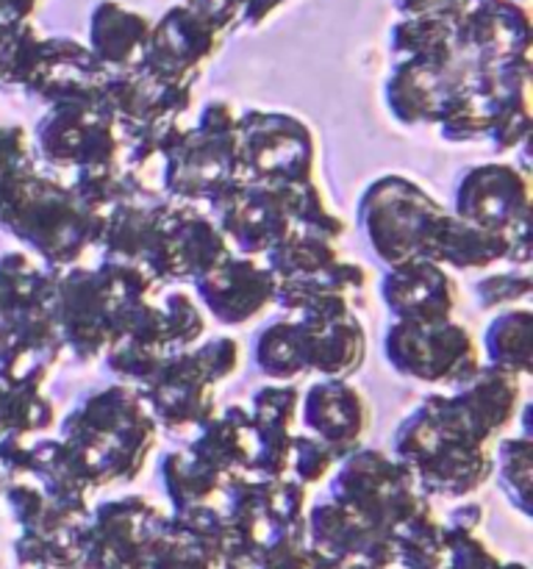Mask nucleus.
I'll return each mask as SVG.
<instances>
[{
  "instance_id": "72a5a7b5",
  "label": "nucleus",
  "mask_w": 533,
  "mask_h": 569,
  "mask_svg": "<svg viewBox=\"0 0 533 569\" xmlns=\"http://www.w3.org/2000/svg\"><path fill=\"white\" fill-rule=\"evenodd\" d=\"M531 459L533 445L527 433L500 439L497 453H494V472L500 478V487L522 517H531Z\"/></svg>"
},
{
  "instance_id": "4c0bfd02",
  "label": "nucleus",
  "mask_w": 533,
  "mask_h": 569,
  "mask_svg": "<svg viewBox=\"0 0 533 569\" xmlns=\"http://www.w3.org/2000/svg\"><path fill=\"white\" fill-rule=\"evenodd\" d=\"M475 298L483 311H503L511 309V306H527V300H531V276L525 272V267H520V270L481 278L475 283Z\"/></svg>"
},
{
  "instance_id": "412c9836",
  "label": "nucleus",
  "mask_w": 533,
  "mask_h": 569,
  "mask_svg": "<svg viewBox=\"0 0 533 569\" xmlns=\"http://www.w3.org/2000/svg\"><path fill=\"white\" fill-rule=\"evenodd\" d=\"M381 300L394 320L442 322L459 309V283L447 267L422 259L405 261L383 270Z\"/></svg>"
},
{
  "instance_id": "f257e3e1",
  "label": "nucleus",
  "mask_w": 533,
  "mask_h": 569,
  "mask_svg": "<svg viewBox=\"0 0 533 569\" xmlns=\"http://www.w3.org/2000/svg\"><path fill=\"white\" fill-rule=\"evenodd\" d=\"M155 445L159 422L131 383L92 392L61 422L64 456L92 492L137 481Z\"/></svg>"
},
{
  "instance_id": "a18cd8bd",
  "label": "nucleus",
  "mask_w": 533,
  "mask_h": 569,
  "mask_svg": "<svg viewBox=\"0 0 533 569\" xmlns=\"http://www.w3.org/2000/svg\"><path fill=\"white\" fill-rule=\"evenodd\" d=\"M78 569H83V567H78Z\"/></svg>"
},
{
  "instance_id": "7ed1b4c3",
  "label": "nucleus",
  "mask_w": 533,
  "mask_h": 569,
  "mask_svg": "<svg viewBox=\"0 0 533 569\" xmlns=\"http://www.w3.org/2000/svg\"><path fill=\"white\" fill-rule=\"evenodd\" d=\"M394 459L416 478L425 498L464 500L494 476L489 445L477 442L450 395L433 392L394 431Z\"/></svg>"
},
{
  "instance_id": "2eb2a0df",
  "label": "nucleus",
  "mask_w": 533,
  "mask_h": 569,
  "mask_svg": "<svg viewBox=\"0 0 533 569\" xmlns=\"http://www.w3.org/2000/svg\"><path fill=\"white\" fill-rule=\"evenodd\" d=\"M120 298L111 292L103 272L94 267L76 264L59 276L56 287V322H59L61 342L78 361L103 359L114 337V311L120 309Z\"/></svg>"
},
{
  "instance_id": "f8f14e48",
  "label": "nucleus",
  "mask_w": 533,
  "mask_h": 569,
  "mask_svg": "<svg viewBox=\"0 0 533 569\" xmlns=\"http://www.w3.org/2000/svg\"><path fill=\"white\" fill-rule=\"evenodd\" d=\"M231 253V242L214 217L200 214L192 203L161 200L159 226L144 256V267L159 287L194 281Z\"/></svg>"
},
{
  "instance_id": "a878e982",
  "label": "nucleus",
  "mask_w": 533,
  "mask_h": 569,
  "mask_svg": "<svg viewBox=\"0 0 533 569\" xmlns=\"http://www.w3.org/2000/svg\"><path fill=\"white\" fill-rule=\"evenodd\" d=\"M187 450L228 478L253 476L255 431L250 411L242 406H228L222 415H214L194 431Z\"/></svg>"
},
{
  "instance_id": "cd10ccee",
  "label": "nucleus",
  "mask_w": 533,
  "mask_h": 569,
  "mask_svg": "<svg viewBox=\"0 0 533 569\" xmlns=\"http://www.w3.org/2000/svg\"><path fill=\"white\" fill-rule=\"evenodd\" d=\"M159 472L161 481H164L167 498H170L175 511L214 503V500L222 498L228 483L233 481V478L222 476L214 467L200 461L194 453H189L187 448L167 453L164 459H161Z\"/></svg>"
},
{
  "instance_id": "9d476101",
  "label": "nucleus",
  "mask_w": 533,
  "mask_h": 569,
  "mask_svg": "<svg viewBox=\"0 0 533 569\" xmlns=\"http://www.w3.org/2000/svg\"><path fill=\"white\" fill-rule=\"evenodd\" d=\"M37 150L50 170H109L122 164L125 133L100 103H53L37 122Z\"/></svg>"
},
{
  "instance_id": "37998d69",
  "label": "nucleus",
  "mask_w": 533,
  "mask_h": 569,
  "mask_svg": "<svg viewBox=\"0 0 533 569\" xmlns=\"http://www.w3.org/2000/svg\"><path fill=\"white\" fill-rule=\"evenodd\" d=\"M225 569H253V565H250V561H244V559H233V561H228Z\"/></svg>"
},
{
  "instance_id": "ea45409f",
  "label": "nucleus",
  "mask_w": 533,
  "mask_h": 569,
  "mask_svg": "<svg viewBox=\"0 0 533 569\" xmlns=\"http://www.w3.org/2000/svg\"><path fill=\"white\" fill-rule=\"evenodd\" d=\"M28 170H33L28 133L20 126H0V183Z\"/></svg>"
},
{
  "instance_id": "c03bdc74",
  "label": "nucleus",
  "mask_w": 533,
  "mask_h": 569,
  "mask_svg": "<svg viewBox=\"0 0 533 569\" xmlns=\"http://www.w3.org/2000/svg\"><path fill=\"white\" fill-rule=\"evenodd\" d=\"M281 3H286V0H281Z\"/></svg>"
},
{
  "instance_id": "a211bd4d",
  "label": "nucleus",
  "mask_w": 533,
  "mask_h": 569,
  "mask_svg": "<svg viewBox=\"0 0 533 569\" xmlns=\"http://www.w3.org/2000/svg\"><path fill=\"white\" fill-rule=\"evenodd\" d=\"M192 283L200 306L225 328L248 326L275 306L278 278L261 256L231 253Z\"/></svg>"
},
{
  "instance_id": "aec40b11",
  "label": "nucleus",
  "mask_w": 533,
  "mask_h": 569,
  "mask_svg": "<svg viewBox=\"0 0 533 569\" xmlns=\"http://www.w3.org/2000/svg\"><path fill=\"white\" fill-rule=\"evenodd\" d=\"M300 420L311 437L328 442L344 459L364 442L372 409L350 378H320L300 395Z\"/></svg>"
},
{
  "instance_id": "20e7f679",
  "label": "nucleus",
  "mask_w": 533,
  "mask_h": 569,
  "mask_svg": "<svg viewBox=\"0 0 533 569\" xmlns=\"http://www.w3.org/2000/svg\"><path fill=\"white\" fill-rule=\"evenodd\" d=\"M450 211L409 176L389 172L361 192L359 231L383 267L436 259ZM436 264V261H433Z\"/></svg>"
},
{
  "instance_id": "7c9ffc66",
  "label": "nucleus",
  "mask_w": 533,
  "mask_h": 569,
  "mask_svg": "<svg viewBox=\"0 0 533 569\" xmlns=\"http://www.w3.org/2000/svg\"><path fill=\"white\" fill-rule=\"evenodd\" d=\"M253 361L272 383H292L305 376L294 315L275 317L253 339Z\"/></svg>"
},
{
  "instance_id": "39448f33",
  "label": "nucleus",
  "mask_w": 533,
  "mask_h": 569,
  "mask_svg": "<svg viewBox=\"0 0 533 569\" xmlns=\"http://www.w3.org/2000/svg\"><path fill=\"white\" fill-rule=\"evenodd\" d=\"M239 106L209 100L198 120L161 153V194L181 203L209 200L233 178L239 148Z\"/></svg>"
},
{
  "instance_id": "b1692460",
  "label": "nucleus",
  "mask_w": 533,
  "mask_h": 569,
  "mask_svg": "<svg viewBox=\"0 0 533 569\" xmlns=\"http://www.w3.org/2000/svg\"><path fill=\"white\" fill-rule=\"evenodd\" d=\"M470 78L450 76V72L436 70L428 61L411 59V56L409 59H394L392 72L386 78V89H383L389 114L409 128L436 126L442 100Z\"/></svg>"
},
{
  "instance_id": "79ce46f5",
  "label": "nucleus",
  "mask_w": 533,
  "mask_h": 569,
  "mask_svg": "<svg viewBox=\"0 0 533 569\" xmlns=\"http://www.w3.org/2000/svg\"><path fill=\"white\" fill-rule=\"evenodd\" d=\"M42 0H0V22H28Z\"/></svg>"
},
{
  "instance_id": "2f4dec72",
  "label": "nucleus",
  "mask_w": 533,
  "mask_h": 569,
  "mask_svg": "<svg viewBox=\"0 0 533 569\" xmlns=\"http://www.w3.org/2000/svg\"><path fill=\"white\" fill-rule=\"evenodd\" d=\"M148 569H225V559L167 517Z\"/></svg>"
},
{
  "instance_id": "c756f323",
  "label": "nucleus",
  "mask_w": 533,
  "mask_h": 569,
  "mask_svg": "<svg viewBox=\"0 0 533 569\" xmlns=\"http://www.w3.org/2000/svg\"><path fill=\"white\" fill-rule=\"evenodd\" d=\"M486 365L503 367L520 378L531 376L533 356V311L531 306H511L494 315L483 331Z\"/></svg>"
},
{
  "instance_id": "473e14b6",
  "label": "nucleus",
  "mask_w": 533,
  "mask_h": 569,
  "mask_svg": "<svg viewBox=\"0 0 533 569\" xmlns=\"http://www.w3.org/2000/svg\"><path fill=\"white\" fill-rule=\"evenodd\" d=\"M270 270L275 272L278 281H292V278L311 276L322 267L339 261L336 242L331 239L311 237V233H294L292 239L281 242L264 256Z\"/></svg>"
},
{
  "instance_id": "0eeeda50",
  "label": "nucleus",
  "mask_w": 533,
  "mask_h": 569,
  "mask_svg": "<svg viewBox=\"0 0 533 569\" xmlns=\"http://www.w3.org/2000/svg\"><path fill=\"white\" fill-rule=\"evenodd\" d=\"M222 511L239 542V556L253 565L266 548L286 539H305L309 487L294 478L239 476L222 492Z\"/></svg>"
},
{
  "instance_id": "f704fd0d",
  "label": "nucleus",
  "mask_w": 533,
  "mask_h": 569,
  "mask_svg": "<svg viewBox=\"0 0 533 569\" xmlns=\"http://www.w3.org/2000/svg\"><path fill=\"white\" fill-rule=\"evenodd\" d=\"M531 87H520L514 92L503 94L494 106L492 122H489L486 142L494 153H509L527 142L531 133Z\"/></svg>"
},
{
  "instance_id": "9b49d317",
  "label": "nucleus",
  "mask_w": 533,
  "mask_h": 569,
  "mask_svg": "<svg viewBox=\"0 0 533 569\" xmlns=\"http://www.w3.org/2000/svg\"><path fill=\"white\" fill-rule=\"evenodd\" d=\"M453 214L500 233L514 244L527 267L531 261V183L514 164H472L455 181Z\"/></svg>"
},
{
  "instance_id": "393cba45",
  "label": "nucleus",
  "mask_w": 533,
  "mask_h": 569,
  "mask_svg": "<svg viewBox=\"0 0 533 569\" xmlns=\"http://www.w3.org/2000/svg\"><path fill=\"white\" fill-rule=\"evenodd\" d=\"M153 20L120 0H100L89 14V50L111 72L142 64Z\"/></svg>"
},
{
  "instance_id": "58836bf2",
  "label": "nucleus",
  "mask_w": 533,
  "mask_h": 569,
  "mask_svg": "<svg viewBox=\"0 0 533 569\" xmlns=\"http://www.w3.org/2000/svg\"><path fill=\"white\" fill-rule=\"evenodd\" d=\"M253 569H339L336 561L322 556L309 545V539H286L266 548L259 559L253 561Z\"/></svg>"
},
{
  "instance_id": "4be33fe9",
  "label": "nucleus",
  "mask_w": 533,
  "mask_h": 569,
  "mask_svg": "<svg viewBox=\"0 0 533 569\" xmlns=\"http://www.w3.org/2000/svg\"><path fill=\"white\" fill-rule=\"evenodd\" d=\"M450 400L472 437L483 445H492L516 420V409L522 400L520 376L503 370V367L483 365L470 381L453 389Z\"/></svg>"
},
{
  "instance_id": "423d86ee",
  "label": "nucleus",
  "mask_w": 533,
  "mask_h": 569,
  "mask_svg": "<svg viewBox=\"0 0 533 569\" xmlns=\"http://www.w3.org/2000/svg\"><path fill=\"white\" fill-rule=\"evenodd\" d=\"M331 476V498L392 539L405 522L431 511V498H425L409 467L381 450L355 448Z\"/></svg>"
},
{
  "instance_id": "f03ea898",
  "label": "nucleus",
  "mask_w": 533,
  "mask_h": 569,
  "mask_svg": "<svg viewBox=\"0 0 533 569\" xmlns=\"http://www.w3.org/2000/svg\"><path fill=\"white\" fill-rule=\"evenodd\" d=\"M105 214L89 206L70 183L42 176L37 167L0 183V226L44 261L70 270L100 244Z\"/></svg>"
},
{
  "instance_id": "1a4fd4ad",
  "label": "nucleus",
  "mask_w": 533,
  "mask_h": 569,
  "mask_svg": "<svg viewBox=\"0 0 533 569\" xmlns=\"http://www.w3.org/2000/svg\"><path fill=\"white\" fill-rule=\"evenodd\" d=\"M383 356L398 376L444 389L461 387L483 367L475 337L453 317L442 322L394 320L383 333Z\"/></svg>"
},
{
  "instance_id": "ddd939ff",
  "label": "nucleus",
  "mask_w": 533,
  "mask_h": 569,
  "mask_svg": "<svg viewBox=\"0 0 533 569\" xmlns=\"http://www.w3.org/2000/svg\"><path fill=\"white\" fill-rule=\"evenodd\" d=\"M167 515L148 498H120L89 511L81 526L83 569H148Z\"/></svg>"
},
{
  "instance_id": "c85d7f7f",
  "label": "nucleus",
  "mask_w": 533,
  "mask_h": 569,
  "mask_svg": "<svg viewBox=\"0 0 533 569\" xmlns=\"http://www.w3.org/2000/svg\"><path fill=\"white\" fill-rule=\"evenodd\" d=\"M161 198L153 203H120L105 214L100 248L111 261H133L144 264L155 226H159Z\"/></svg>"
},
{
  "instance_id": "4468645a",
  "label": "nucleus",
  "mask_w": 533,
  "mask_h": 569,
  "mask_svg": "<svg viewBox=\"0 0 533 569\" xmlns=\"http://www.w3.org/2000/svg\"><path fill=\"white\" fill-rule=\"evenodd\" d=\"M228 33L200 11L178 3L153 22L148 50L139 70L164 87H194L205 67L220 53Z\"/></svg>"
},
{
  "instance_id": "a19ab883",
  "label": "nucleus",
  "mask_w": 533,
  "mask_h": 569,
  "mask_svg": "<svg viewBox=\"0 0 533 569\" xmlns=\"http://www.w3.org/2000/svg\"><path fill=\"white\" fill-rule=\"evenodd\" d=\"M477 0H394V9L403 17L411 14H459ZM525 3V0H522Z\"/></svg>"
},
{
  "instance_id": "bb28decb",
  "label": "nucleus",
  "mask_w": 533,
  "mask_h": 569,
  "mask_svg": "<svg viewBox=\"0 0 533 569\" xmlns=\"http://www.w3.org/2000/svg\"><path fill=\"white\" fill-rule=\"evenodd\" d=\"M433 261L442 267H453V270L464 272L489 270V267L500 264V261L525 267L509 239L500 237V233L494 231H486V228L481 226H472V222L455 217L453 211H450L447 226H444L442 239H439L436 259Z\"/></svg>"
},
{
  "instance_id": "5701e85b",
  "label": "nucleus",
  "mask_w": 533,
  "mask_h": 569,
  "mask_svg": "<svg viewBox=\"0 0 533 569\" xmlns=\"http://www.w3.org/2000/svg\"><path fill=\"white\" fill-rule=\"evenodd\" d=\"M250 420L255 431L253 476L286 478L292 461L294 426L300 415V392L292 383L261 387L250 400Z\"/></svg>"
},
{
  "instance_id": "6e6552de",
  "label": "nucleus",
  "mask_w": 533,
  "mask_h": 569,
  "mask_svg": "<svg viewBox=\"0 0 533 569\" xmlns=\"http://www.w3.org/2000/svg\"><path fill=\"white\" fill-rule=\"evenodd\" d=\"M316 137L286 111H239V148L233 178L242 183H303L314 178Z\"/></svg>"
},
{
  "instance_id": "6ab92c4d",
  "label": "nucleus",
  "mask_w": 533,
  "mask_h": 569,
  "mask_svg": "<svg viewBox=\"0 0 533 569\" xmlns=\"http://www.w3.org/2000/svg\"><path fill=\"white\" fill-rule=\"evenodd\" d=\"M305 376L353 378L366 361V331L350 306L294 315Z\"/></svg>"
},
{
  "instance_id": "c9c22d12",
  "label": "nucleus",
  "mask_w": 533,
  "mask_h": 569,
  "mask_svg": "<svg viewBox=\"0 0 533 569\" xmlns=\"http://www.w3.org/2000/svg\"><path fill=\"white\" fill-rule=\"evenodd\" d=\"M161 311H164L167 328H170V345L172 353L194 348L205 333V315L200 300L189 295L187 289H172L161 300Z\"/></svg>"
},
{
  "instance_id": "e433bc0d",
  "label": "nucleus",
  "mask_w": 533,
  "mask_h": 569,
  "mask_svg": "<svg viewBox=\"0 0 533 569\" xmlns=\"http://www.w3.org/2000/svg\"><path fill=\"white\" fill-rule=\"evenodd\" d=\"M336 450L328 442L316 437H294L292 442V461H289V476L300 481L303 487H314V483L325 481L339 465Z\"/></svg>"
},
{
  "instance_id": "dca6fc26",
  "label": "nucleus",
  "mask_w": 533,
  "mask_h": 569,
  "mask_svg": "<svg viewBox=\"0 0 533 569\" xmlns=\"http://www.w3.org/2000/svg\"><path fill=\"white\" fill-rule=\"evenodd\" d=\"M217 387L220 381L205 365L200 345H194L172 353L139 392L161 428L187 433L203 428L217 415Z\"/></svg>"
},
{
  "instance_id": "f3484780",
  "label": "nucleus",
  "mask_w": 533,
  "mask_h": 569,
  "mask_svg": "<svg viewBox=\"0 0 533 569\" xmlns=\"http://www.w3.org/2000/svg\"><path fill=\"white\" fill-rule=\"evenodd\" d=\"M111 70L98 56L70 37H42L20 87L42 103H98Z\"/></svg>"
}]
</instances>
